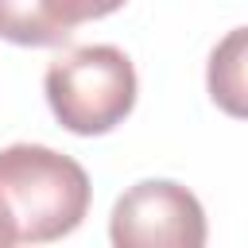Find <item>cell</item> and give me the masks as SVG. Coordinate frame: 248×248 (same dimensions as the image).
<instances>
[{"instance_id": "6", "label": "cell", "mask_w": 248, "mask_h": 248, "mask_svg": "<svg viewBox=\"0 0 248 248\" xmlns=\"http://www.w3.org/2000/svg\"><path fill=\"white\" fill-rule=\"evenodd\" d=\"M50 4H54V12H58L70 27H78V23H85V19L112 16L116 8H124V0H50Z\"/></svg>"}, {"instance_id": "7", "label": "cell", "mask_w": 248, "mask_h": 248, "mask_svg": "<svg viewBox=\"0 0 248 248\" xmlns=\"http://www.w3.org/2000/svg\"><path fill=\"white\" fill-rule=\"evenodd\" d=\"M8 244H16V232H12V221H8V213L0 209V248H8Z\"/></svg>"}, {"instance_id": "4", "label": "cell", "mask_w": 248, "mask_h": 248, "mask_svg": "<svg viewBox=\"0 0 248 248\" xmlns=\"http://www.w3.org/2000/svg\"><path fill=\"white\" fill-rule=\"evenodd\" d=\"M205 89L213 105L236 120H248V27H232L209 54Z\"/></svg>"}, {"instance_id": "1", "label": "cell", "mask_w": 248, "mask_h": 248, "mask_svg": "<svg viewBox=\"0 0 248 248\" xmlns=\"http://www.w3.org/2000/svg\"><path fill=\"white\" fill-rule=\"evenodd\" d=\"M0 209L12 221L16 244L62 240L89 213V174L54 147L12 143L0 151Z\"/></svg>"}, {"instance_id": "3", "label": "cell", "mask_w": 248, "mask_h": 248, "mask_svg": "<svg viewBox=\"0 0 248 248\" xmlns=\"http://www.w3.org/2000/svg\"><path fill=\"white\" fill-rule=\"evenodd\" d=\"M108 236L116 248H202L205 209L186 186L143 178L116 198Z\"/></svg>"}, {"instance_id": "5", "label": "cell", "mask_w": 248, "mask_h": 248, "mask_svg": "<svg viewBox=\"0 0 248 248\" xmlns=\"http://www.w3.org/2000/svg\"><path fill=\"white\" fill-rule=\"evenodd\" d=\"M70 35L74 27L50 0H0V39L19 46H58Z\"/></svg>"}, {"instance_id": "2", "label": "cell", "mask_w": 248, "mask_h": 248, "mask_svg": "<svg viewBox=\"0 0 248 248\" xmlns=\"http://www.w3.org/2000/svg\"><path fill=\"white\" fill-rule=\"evenodd\" d=\"M54 120L74 136H105L136 108V66L112 43L78 46L46 66L43 78Z\"/></svg>"}]
</instances>
